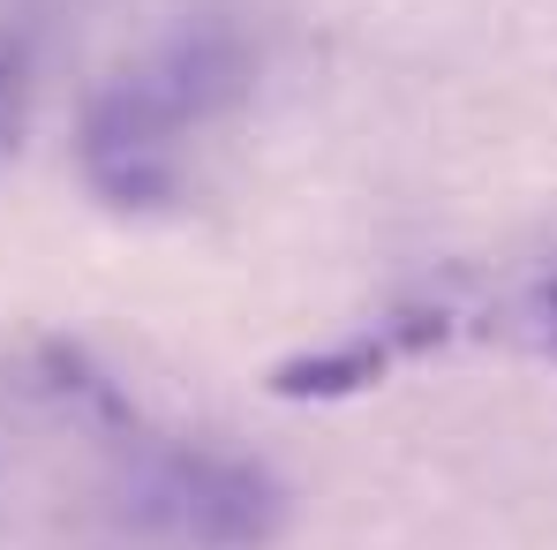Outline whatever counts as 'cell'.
<instances>
[{
    "label": "cell",
    "instance_id": "1",
    "mask_svg": "<svg viewBox=\"0 0 557 550\" xmlns=\"http://www.w3.org/2000/svg\"><path fill=\"white\" fill-rule=\"evenodd\" d=\"M182 505L203 543H257L278 521V490L257 467H242V460H196V467H182Z\"/></svg>",
    "mask_w": 557,
    "mask_h": 550
},
{
    "label": "cell",
    "instance_id": "2",
    "mask_svg": "<svg viewBox=\"0 0 557 550\" xmlns=\"http://www.w3.org/2000/svg\"><path fill=\"white\" fill-rule=\"evenodd\" d=\"M392 363L384 340H355V347H324V355H294L272 369L278 400H347V392H370Z\"/></svg>",
    "mask_w": 557,
    "mask_h": 550
}]
</instances>
